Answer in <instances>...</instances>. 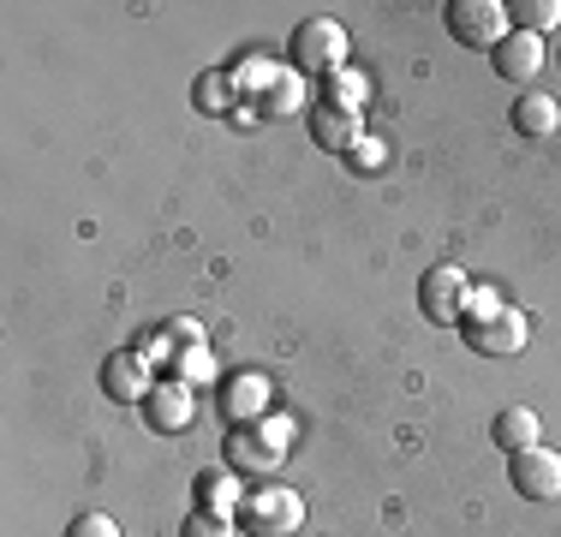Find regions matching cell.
<instances>
[{
	"label": "cell",
	"mask_w": 561,
	"mask_h": 537,
	"mask_svg": "<svg viewBox=\"0 0 561 537\" xmlns=\"http://www.w3.org/2000/svg\"><path fill=\"white\" fill-rule=\"evenodd\" d=\"M507 483H514L526 502H556L561 495V454L556 448H526L507 460Z\"/></svg>",
	"instance_id": "obj_7"
},
{
	"label": "cell",
	"mask_w": 561,
	"mask_h": 537,
	"mask_svg": "<svg viewBox=\"0 0 561 537\" xmlns=\"http://www.w3.org/2000/svg\"><path fill=\"white\" fill-rule=\"evenodd\" d=\"M346 168H353V173H382V168H389V150H382L377 138H358L353 150H346Z\"/></svg>",
	"instance_id": "obj_18"
},
{
	"label": "cell",
	"mask_w": 561,
	"mask_h": 537,
	"mask_svg": "<svg viewBox=\"0 0 561 537\" xmlns=\"http://www.w3.org/2000/svg\"><path fill=\"white\" fill-rule=\"evenodd\" d=\"M150 353H131V346H119V353L102 358V395L108 400H138L144 407V395H150Z\"/></svg>",
	"instance_id": "obj_9"
},
{
	"label": "cell",
	"mask_w": 561,
	"mask_h": 537,
	"mask_svg": "<svg viewBox=\"0 0 561 537\" xmlns=\"http://www.w3.org/2000/svg\"><path fill=\"white\" fill-rule=\"evenodd\" d=\"M556 126H561V102L538 96V90H531L526 102H514V132L519 138H550Z\"/></svg>",
	"instance_id": "obj_15"
},
{
	"label": "cell",
	"mask_w": 561,
	"mask_h": 537,
	"mask_svg": "<svg viewBox=\"0 0 561 537\" xmlns=\"http://www.w3.org/2000/svg\"><path fill=\"white\" fill-rule=\"evenodd\" d=\"M490 442H496L507 460L526 454V448H538V412H531V407H502L496 424H490Z\"/></svg>",
	"instance_id": "obj_13"
},
{
	"label": "cell",
	"mask_w": 561,
	"mask_h": 537,
	"mask_svg": "<svg viewBox=\"0 0 561 537\" xmlns=\"http://www.w3.org/2000/svg\"><path fill=\"white\" fill-rule=\"evenodd\" d=\"M514 19H519V31L543 36L550 24H561V0H519V7H514Z\"/></svg>",
	"instance_id": "obj_17"
},
{
	"label": "cell",
	"mask_w": 561,
	"mask_h": 537,
	"mask_svg": "<svg viewBox=\"0 0 561 537\" xmlns=\"http://www.w3.org/2000/svg\"><path fill=\"white\" fill-rule=\"evenodd\" d=\"M227 96H233V84H227L221 66H216V72H204V78H197V90H192L197 114H227Z\"/></svg>",
	"instance_id": "obj_16"
},
{
	"label": "cell",
	"mask_w": 561,
	"mask_h": 537,
	"mask_svg": "<svg viewBox=\"0 0 561 537\" xmlns=\"http://www.w3.org/2000/svg\"><path fill=\"white\" fill-rule=\"evenodd\" d=\"M263 407H270V382H263V376H233V382H227V395H221L227 419L251 424V419H263Z\"/></svg>",
	"instance_id": "obj_14"
},
{
	"label": "cell",
	"mask_w": 561,
	"mask_h": 537,
	"mask_svg": "<svg viewBox=\"0 0 561 537\" xmlns=\"http://www.w3.org/2000/svg\"><path fill=\"white\" fill-rule=\"evenodd\" d=\"M144 424L156 430V436H180V430H192L197 424V395H192V382H156L150 395H144Z\"/></svg>",
	"instance_id": "obj_6"
},
{
	"label": "cell",
	"mask_w": 561,
	"mask_h": 537,
	"mask_svg": "<svg viewBox=\"0 0 561 537\" xmlns=\"http://www.w3.org/2000/svg\"><path fill=\"white\" fill-rule=\"evenodd\" d=\"M66 537H119V526L108 514H78L72 526H66Z\"/></svg>",
	"instance_id": "obj_21"
},
{
	"label": "cell",
	"mask_w": 561,
	"mask_h": 537,
	"mask_svg": "<svg viewBox=\"0 0 561 537\" xmlns=\"http://www.w3.org/2000/svg\"><path fill=\"white\" fill-rule=\"evenodd\" d=\"M270 102H299V84H293V78H280V84H270Z\"/></svg>",
	"instance_id": "obj_24"
},
{
	"label": "cell",
	"mask_w": 561,
	"mask_h": 537,
	"mask_svg": "<svg viewBox=\"0 0 561 537\" xmlns=\"http://www.w3.org/2000/svg\"><path fill=\"white\" fill-rule=\"evenodd\" d=\"M490 54H496V78H507V84H531V78L543 72V36L519 31V24Z\"/></svg>",
	"instance_id": "obj_10"
},
{
	"label": "cell",
	"mask_w": 561,
	"mask_h": 537,
	"mask_svg": "<svg viewBox=\"0 0 561 537\" xmlns=\"http://www.w3.org/2000/svg\"><path fill=\"white\" fill-rule=\"evenodd\" d=\"M180 537H233V519H221V514H204V507H192V519L180 526Z\"/></svg>",
	"instance_id": "obj_19"
},
{
	"label": "cell",
	"mask_w": 561,
	"mask_h": 537,
	"mask_svg": "<svg viewBox=\"0 0 561 537\" xmlns=\"http://www.w3.org/2000/svg\"><path fill=\"white\" fill-rule=\"evenodd\" d=\"M162 334H168V341H192V346H197V341H204V329H197V322H192V317H173V322H168V329H162Z\"/></svg>",
	"instance_id": "obj_23"
},
{
	"label": "cell",
	"mask_w": 561,
	"mask_h": 537,
	"mask_svg": "<svg viewBox=\"0 0 561 537\" xmlns=\"http://www.w3.org/2000/svg\"><path fill=\"white\" fill-rule=\"evenodd\" d=\"M280 460H287V442H280V430H270V424H251L227 442V466H233V472H275Z\"/></svg>",
	"instance_id": "obj_8"
},
{
	"label": "cell",
	"mask_w": 561,
	"mask_h": 537,
	"mask_svg": "<svg viewBox=\"0 0 561 537\" xmlns=\"http://www.w3.org/2000/svg\"><path fill=\"white\" fill-rule=\"evenodd\" d=\"M287 60H293V72H305V78H335L341 66H346V31H341L335 19H305V24H293Z\"/></svg>",
	"instance_id": "obj_2"
},
{
	"label": "cell",
	"mask_w": 561,
	"mask_h": 537,
	"mask_svg": "<svg viewBox=\"0 0 561 537\" xmlns=\"http://www.w3.org/2000/svg\"><path fill=\"white\" fill-rule=\"evenodd\" d=\"M239 526H245V537H293L305 526V495L287 490V483H263V490L245 495Z\"/></svg>",
	"instance_id": "obj_3"
},
{
	"label": "cell",
	"mask_w": 561,
	"mask_h": 537,
	"mask_svg": "<svg viewBox=\"0 0 561 537\" xmlns=\"http://www.w3.org/2000/svg\"><path fill=\"white\" fill-rule=\"evenodd\" d=\"M311 138L323 144V150H353L358 138H365V126H358V107H335V102H317L311 107Z\"/></svg>",
	"instance_id": "obj_11"
},
{
	"label": "cell",
	"mask_w": 561,
	"mask_h": 537,
	"mask_svg": "<svg viewBox=\"0 0 561 537\" xmlns=\"http://www.w3.org/2000/svg\"><path fill=\"white\" fill-rule=\"evenodd\" d=\"M466 299H472V281H466V268L454 263H436L431 275L419 281V305L431 322H443V329H454V322L466 317Z\"/></svg>",
	"instance_id": "obj_5"
},
{
	"label": "cell",
	"mask_w": 561,
	"mask_h": 537,
	"mask_svg": "<svg viewBox=\"0 0 561 537\" xmlns=\"http://www.w3.org/2000/svg\"><path fill=\"white\" fill-rule=\"evenodd\" d=\"M448 36L466 48H496L507 36V7L502 0H448Z\"/></svg>",
	"instance_id": "obj_4"
},
{
	"label": "cell",
	"mask_w": 561,
	"mask_h": 537,
	"mask_svg": "<svg viewBox=\"0 0 561 537\" xmlns=\"http://www.w3.org/2000/svg\"><path fill=\"white\" fill-rule=\"evenodd\" d=\"M460 329H466V346H472V353H484V358L526 353V317H519L514 305H502L490 287H472Z\"/></svg>",
	"instance_id": "obj_1"
},
{
	"label": "cell",
	"mask_w": 561,
	"mask_h": 537,
	"mask_svg": "<svg viewBox=\"0 0 561 537\" xmlns=\"http://www.w3.org/2000/svg\"><path fill=\"white\" fill-rule=\"evenodd\" d=\"M329 96H335V107H353L358 96H365V78H358V72H346V66H341V72L329 78Z\"/></svg>",
	"instance_id": "obj_20"
},
{
	"label": "cell",
	"mask_w": 561,
	"mask_h": 537,
	"mask_svg": "<svg viewBox=\"0 0 561 537\" xmlns=\"http://www.w3.org/2000/svg\"><path fill=\"white\" fill-rule=\"evenodd\" d=\"M209 370H216V365H209L204 346H185V370H180V382H204Z\"/></svg>",
	"instance_id": "obj_22"
},
{
	"label": "cell",
	"mask_w": 561,
	"mask_h": 537,
	"mask_svg": "<svg viewBox=\"0 0 561 537\" xmlns=\"http://www.w3.org/2000/svg\"><path fill=\"white\" fill-rule=\"evenodd\" d=\"M197 507L204 514H221V519H233L239 507H245V495H239V472L233 466H209V472H197Z\"/></svg>",
	"instance_id": "obj_12"
}]
</instances>
